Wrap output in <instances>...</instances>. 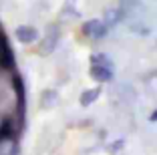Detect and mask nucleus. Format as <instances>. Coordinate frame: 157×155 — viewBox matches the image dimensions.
<instances>
[{
	"mask_svg": "<svg viewBox=\"0 0 157 155\" xmlns=\"http://www.w3.org/2000/svg\"><path fill=\"white\" fill-rule=\"evenodd\" d=\"M59 37H60V30L56 24H48L46 26V32H44V38L40 41V52L42 55H51L52 50L56 48V45H59Z\"/></svg>",
	"mask_w": 157,
	"mask_h": 155,
	"instance_id": "f257e3e1",
	"label": "nucleus"
},
{
	"mask_svg": "<svg viewBox=\"0 0 157 155\" xmlns=\"http://www.w3.org/2000/svg\"><path fill=\"white\" fill-rule=\"evenodd\" d=\"M14 37L22 45H33V42L38 41V30L30 24H20V26L14 28Z\"/></svg>",
	"mask_w": 157,
	"mask_h": 155,
	"instance_id": "f03ea898",
	"label": "nucleus"
},
{
	"mask_svg": "<svg viewBox=\"0 0 157 155\" xmlns=\"http://www.w3.org/2000/svg\"><path fill=\"white\" fill-rule=\"evenodd\" d=\"M89 75L99 83H107L113 79V64H91Z\"/></svg>",
	"mask_w": 157,
	"mask_h": 155,
	"instance_id": "7ed1b4c3",
	"label": "nucleus"
},
{
	"mask_svg": "<svg viewBox=\"0 0 157 155\" xmlns=\"http://www.w3.org/2000/svg\"><path fill=\"white\" fill-rule=\"evenodd\" d=\"M56 103H59V93H56L55 89L42 91V95H40V107L42 109H52Z\"/></svg>",
	"mask_w": 157,
	"mask_h": 155,
	"instance_id": "20e7f679",
	"label": "nucleus"
},
{
	"mask_svg": "<svg viewBox=\"0 0 157 155\" xmlns=\"http://www.w3.org/2000/svg\"><path fill=\"white\" fill-rule=\"evenodd\" d=\"M121 16H123L121 8H107L105 14H103V24L105 26H115L117 22H121Z\"/></svg>",
	"mask_w": 157,
	"mask_h": 155,
	"instance_id": "39448f33",
	"label": "nucleus"
},
{
	"mask_svg": "<svg viewBox=\"0 0 157 155\" xmlns=\"http://www.w3.org/2000/svg\"><path fill=\"white\" fill-rule=\"evenodd\" d=\"M99 95H101V89H97V87H95V89H87V91L81 93V99H78V101H81V105H83V107H89L91 103H95V101L99 99Z\"/></svg>",
	"mask_w": 157,
	"mask_h": 155,
	"instance_id": "423d86ee",
	"label": "nucleus"
},
{
	"mask_svg": "<svg viewBox=\"0 0 157 155\" xmlns=\"http://www.w3.org/2000/svg\"><path fill=\"white\" fill-rule=\"evenodd\" d=\"M107 30H109V26H105V24L99 20V24H97V28L93 30V34L91 37L95 38V41H101V38H105V34H107Z\"/></svg>",
	"mask_w": 157,
	"mask_h": 155,
	"instance_id": "0eeeda50",
	"label": "nucleus"
},
{
	"mask_svg": "<svg viewBox=\"0 0 157 155\" xmlns=\"http://www.w3.org/2000/svg\"><path fill=\"white\" fill-rule=\"evenodd\" d=\"M91 63H93V64H111V60H109V56H107V55L97 52V55H93Z\"/></svg>",
	"mask_w": 157,
	"mask_h": 155,
	"instance_id": "6e6552de",
	"label": "nucleus"
},
{
	"mask_svg": "<svg viewBox=\"0 0 157 155\" xmlns=\"http://www.w3.org/2000/svg\"><path fill=\"white\" fill-rule=\"evenodd\" d=\"M97 24H99V20H89V22H85L83 24V34H87V37H91L93 34V30H95V28H97Z\"/></svg>",
	"mask_w": 157,
	"mask_h": 155,
	"instance_id": "1a4fd4ad",
	"label": "nucleus"
},
{
	"mask_svg": "<svg viewBox=\"0 0 157 155\" xmlns=\"http://www.w3.org/2000/svg\"><path fill=\"white\" fill-rule=\"evenodd\" d=\"M119 147H123V141H121V139H119V141H115V143L111 145V151L115 153V149H119Z\"/></svg>",
	"mask_w": 157,
	"mask_h": 155,
	"instance_id": "9d476101",
	"label": "nucleus"
},
{
	"mask_svg": "<svg viewBox=\"0 0 157 155\" xmlns=\"http://www.w3.org/2000/svg\"><path fill=\"white\" fill-rule=\"evenodd\" d=\"M149 121H157V111H153V113L149 115Z\"/></svg>",
	"mask_w": 157,
	"mask_h": 155,
	"instance_id": "9b49d317",
	"label": "nucleus"
},
{
	"mask_svg": "<svg viewBox=\"0 0 157 155\" xmlns=\"http://www.w3.org/2000/svg\"><path fill=\"white\" fill-rule=\"evenodd\" d=\"M153 77H157V71H155V73H153Z\"/></svg>",
	"mask_w": 157,
	"mask_h": 155,
	"instance_id": "f8f14e48",
	"label": "nucleus"
}]
</instances>
